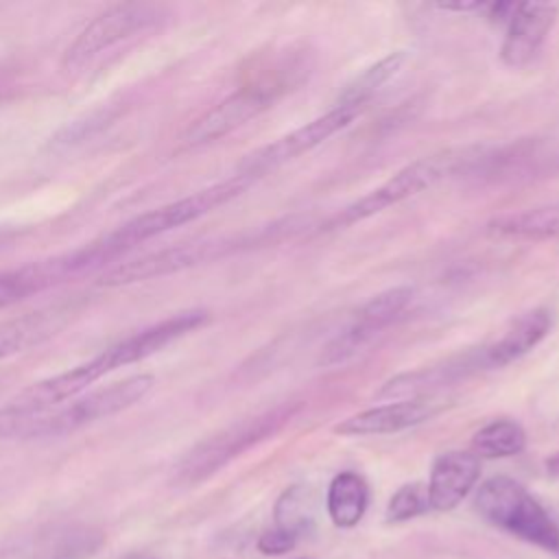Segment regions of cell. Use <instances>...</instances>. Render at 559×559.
Returning a JSON list of instances; mask_svg holds the SVG:
<instances>
[{"label": "cell", "mask_w": 559, "mask_h": 559, "mask_svg": "<svg viewBox=\"0 0 559 559\" xmlns=\"http://www.w3.org/2000/svg\"><path fill=\"white\" fill-rule=\"evenodd\" d=\"M11 240H13V234H11V231L0 229V251H2V249H7V247L11 245Z\"/></svg>", "instance_id": "cell-28"}, {"label": "cell", "mask_w": 559, "mask_h": 559, "mask_svg": "<svg viewBox=\"0 0 559 559\" xmlns=\"http://www.w3.org/2000/svg\"><path fill=\"white\" fill-rule=\"evenodd\" d=\"M493 231L520 238H559V205L507 214L489 225Z\"/></svg>", "instance_id": "cell-20"}, {"label": "cell", "mask_w": 559, "mask_h": 559, "mask_svg": "<svg viewBox=\"0 0 559 559\" xmlns=\"http://www.w3.org/2000/svg\"><path fill=\"white\" fill-rule=\"evenodd\" d=\"M301 408L299 402H284L277 404L264 413H258L253 417H245L240 421H234L231 426L218 430L216 435L203 439L197 443L177 465L175 478L179 483H199L214 472H218L223 465L247 452L249 448L258 445L260 441L273 437L280 432Z\"/></svg>", "instance_id": "cell-2"}, {"label": "cell", "mask_w": 559, "mask_h": 559, "mask_svg": "<svg viewBox=\"0 0 559 559\" xmlns=\"http://www.w3.org/2000/svg\"><path fill=\"white\" fill-rule=\"evenodd\" d=\"M559 15L555 2H518L507 22L500 57L509 68L528 66L542 50Z\"/></svg>", "instance_id": "cell-12"}, {"label": "cell", "mask_w": 559, "mask_h": 559, "mask_svg": "<svg viewBox=\"0 0 559 559\" xmlns=\"http://www.w3.org/2000/svg\"><path fill=\"white\" fill-rule=\"evenodd\" d=\"M295 544H297V537L286 531H280V528H271V531L262 533V537L258 539V548L264 555H284Z\"/></svg>", "instance_id": "cell-25"}, {"label": "cell", "mask_w": 559, "mask_h": 559, "mask_svg": "<svg viewBox=\"0 0 559 559\" xmlns=\"http://www.w3.org/2000/svg\"><path fill=\"white\" fill-rule=\"evenodd\" d=\"M441 11H459V13H472V11H485L487 2L480 0H463V2H439L435 4Z\"/></svg>", "instance_id": "cell-27"}, {"label": "cell", "mask_w": 559, "mask_h": 559, "mask_svg": "<svg viewBox=\"0 0 559 559\" xmlns=\"http://www.w3.org/2000/svg\"><path fill=\"white\" fill-rule=\"evenodd\" d=\"M81 251H70L39 262H28L17 269L0 273V310L26 299L28 295L41 293L76 273L87 271Z\"/></svg>", "instance_id": "cell-13"}, {"label": "cell", "mask_w": 559, "mask_h": 559, "mask_svg": "<svg viewBox=\"0 0 559 559\" xmlns=\"http://www.w3.org/2000/svg\"><path fill=\"white\" fill-rule=\"evenodd\" d=\"M312 518H314L312 498L306 487L295 485V487L286 489L280 496V500L275 502V524H277L275 528L286 531L295 537L310 531Z\"/></svg>", "instance_id": "cell-23"}, {"label": "cell", "mask_w": 559, "mask_h": 559, "mask_svg": "<svg viewBox=\"0 0 559 559\" xmlns=\"http://www.w3.org/2000/svg\"><path fill=\"white\" fill-rule=\"evenodd\" d=\"M275 92L269 90L266 85H247L221 100L216 107L205 111L201 118H197L183 133V146L194 148L210 144L214 140L225 138L227 133L236 131L238 127L247 124L249 120L258 118L262 111H266L273 100Z\"/></svg>", "instance_id": "cell-10"}, {"label": "cell", "mask_w": 559, "mask_h": 559, "mask_svg": "<svg viewBox=\"0 0 559 559\" xmlns=\"http://www.w3.org/2000/svg\"><path fill=\"white\" fill-rule=\"evenodd\" d=\"M526 445L524 428L513 419H493L472 437V454L502 459L520 454Z\"/></svg>", "instance_id": "cell-19"}, {"label": "cell", "mask_w": 559, "mask_h": 559, "mask_svg": "<svg viewBox=\"0 0 559 559\" xmlns=\"http://www.w3.org/2000/svg\"><path fill=\"white\" fill-rule=\"evenodd\" d=\"M31 415H22L11 411L9 406L0 408V441L2 439H13V437H22L26 421Z\"/></svg>", "instance_id": "cell-26"}, {"label": "cell", "mask_w": 559, "mask_h": 559, "mask_svg": "<svg viewBox=\"0 0 559 559\" xmlns=\"http://www.w3.org/2000/svg\"><path fill=\"white\" fill-rule=\"evenodd\" d=\"M227 242L218 240H203V242H186V245H175L155 253H146L138 260L116 264L109 271H105L98 280L103 286H122V284H133V282H144L153 277H162L168 273H177L181 269L207 262L218 258L221 253L227 251Z\"/></svg>", "instance_id": "cell-11"}, {"label": "cell", "mask_w": 559, "mask_h": 559, "mask_svg": "<svg viewBox=\"0 0 559 559\" xmlns=\"http://www.w3.org/2000/svg\"><path fill=\"white\" fill-rule=\"evenodd\" d=\"M103 544V533L87 526H70L52 535L37 559H87Z\"/></svg>", "instance_id": "cell-22"}, {"label": "cell", "mask_w": 559, "mask_h": 559, "mask_svg": "<svg viewBox=\"0 0 559 559\" xmlns=\"http://www.w3.org/2000/svg\"><path fill=\"white\" fill-rule=\"evenodd\" d=\"M358 107H349V105H334L330 111H325L323 116L306 122L304 127L282 135L280 140L262 146L260 151L247 155L242 159V164L238 166L240 175H247L251 179L280 168L282 164L299 157L301 153L319 146L321 142H325L330 135H334L336 131H341L343 127H347L356 116H358Z\"/></svg>", "instance_id": "cell-9"}, {"label": "cell", "mask_w": 559, "mask_h": 559, "mask_svg": "<svg viewBox=\"0 0 559 559\" xmlns=\"http://www.w3.org/2000/svg\"><path fill=\"white\" fill-rule=\"evenodd\" d=\"M411 299H413V288L408 286H395L373 295L358 310L354 321L323 347L319 362L325 367H334L354 358L406 310Z\"/></svg>", "instance_id": "cell-8"}, {"label": "cell", "mask_w": 559, "mask_h": 559, "mask_svg": "<svg viewBox=\"0 0 559 559\" xmlns=\"http://www.w3.org/2000/svg\"><path fill=\"white\" fill-rule=\"evenodd\" d=\"M406 55L404 52H391L389 57L380 59L376 66L367 68L360 76H356L338 96L336 105H349L362 109V105L384 85L389 83L402 68Z\"/></svg>", "instance_id": "cell-21"}, {"label": "cell", "mask_w": 559, "mask_h": 559, "mask_svg": "<svg viewBox=\"0 0 559 559\" xmlns=\"http://www.w3.org/2000/svg\"><path fill=\"white\" fill-rule=\"evenodd\" d=\"M166 17L164 7L151 2H120L96 15L68 46L61 66L74 72L103 55L105 50L153 31Z\"/></svg>", "instance_id": "cell-6"}, {"label": "cell", "mask_w": 559, "mask_h": 559, "mask_svg": "<svg viewBox=\"0 0 559 559\" xmlns=\"http://www.w3.org/2000/svg\"><path fill=\"white\" fill-rule=\"evenodd\" d=\"M367 500L369 489L362 476L356 472H341L328 487V515L341 528L356 526L365 515Z\"/></svg>", "instance_id": "cell-18"}, {"label": "cell", "mask_w": 559, "mask_h": 559, "mask_svg": "<svg viewBox=\"0 0 559 559\" xmlns=\"http://www.w3.org/2000/svg\"><path fill=\"white\" fill-rule=\"evenodd\" d=\"M63 314L68 312L59 308H48L0 321V360L20 354L33 345H39L41 341L52 336L61 328Z\"/></svg>", "instance_id": "cell-17"}, {"label": "cell", "mask_w": 559, "mask_h": 559, "mask_svg": "<svg viewBox=\"0 0 559 559\" xmlns=\"http://www.w3.org/2000/svg\"><path fill=\"white\" fill-rule=\"evenodd\" d=\"M439 413V404L430 397H411V400H397L382 406L367 408L362 413H356L334 426V432L345 437H371V435H391L406 428H413L417 424H424L426 419L435 417Z\"/></svg>", "instance_id": "cell-14"}, {"label": "cell", "mask_w": 559, "mask_h": 559, "mask_svg": "<svg viewBox=\"0 0 559 559\" xmlns=\"http://www.w3.org/2000/svg\"><path fill=\"white\" fill-rule=\"evenodd\" d=\"M251 181H253L251 177L238 173L221 183H214L194 194H188L183 199L159 205L151 212H144V214L127 221L124 225L116 227L100 240H94V245L105 255V260L111 262L114 258H118L120 253H124L127 249H131L140 242H146L159 234H166L175 227H181L186 223H192V221L210 214L212 210H216L223 203L242 194Z\"/></svg>", "instance_id": "cell-1"}, {"label": "cell", "mask_w": 559, "mask_h": 559, "mask_svg": "<svg viewBox=\"0 0 559 559\" xmlns=\"http://www.w3.org/2000/svg\"><path fill=\"white\" fill-rule=\"evenodd\" d=\"M474 159L476 157H472L469 151H459V153L448 151V153L415 159L413 164L397 170L382 186L373 188L371 192H367L358 201L343 207L332 218V225L347 227V225L360 223V221H365V218H369V216H373V214H378V212H382V210H386V207H391V205L430 188L432 183L443 179L448 173H454L463 164H472Z\"/></svg>", "instance_id": "cell-5"}, {"label": "cell", "mask_w": 559, "mask_h": 559, "mask_svg": "<svg viewBox=\"0 0 559 559\" xmlns=\"http://www.w3.org/2000/svg\"><path fill=\"white\" fill-rule=\"evenodd\" d=\"M142 559H148V557H142Z\"/></svg>", "instance_id": "cell-29"}, {"label": "cell", "mask_w": 559, "mask_h": 559, "mask_svg": "<svg viewBox=\"0 0 559 559\" xmlns=\"http://www.w3.org/2000/svg\"><path fill=\"white\" fill-rule=\"evenodd\" d=\"M478 513L544 550L559 552V526L544 507L513 478L493 476L485 480L474 500Z\"/></svg>", "instance_id": "cell-4"}, {"label": "cell", "mask_w": 559, "mask_h": 559, "mask_svg": "<svg viewBox=\"0 0 559 559\" xmlns=\"http://www.w3.org/2000/svg\"><path fill=\"white\" fill-rule=\"evenodd\" d=\"M550 328L552 312L548 308H533L524 312L504 330V334L498 341L478 349L480 367L496 369L522 358L550 332Z\"/></svg>", "instance_id": "cell-15"}, {"label": "cell", "mask_w": 559, "mask_h": 559, "mask_svg": "<svg viewBox=\"0 0 559 559\" xmlns=\"http://www.w3.org/2000/svg\"><path fill=\"white\" fill-rule=\"evenodd\" d=\"M153 386H155V376L138 373V376L118 380L114 384L85 391L59 408L31 415L22 439L61 437V435L74 432L87 424H94L98 419L111 417L116 413H122L135 406L151 393Z\"/></svg>", "instance_id": "cell-3"}, {"label": "cell", "mask_w": 559, "mask_h": 559, "mask_svg": "<svg viewBox=\"0 0 559 559\" xmlns=\"http://www.w3.org/2000/svg\"><path fill=\"white\" fill-rule=\"evenodd\" d=\"M480 474L478 456L472 452H445L441 454L430 472L428 502L430 509L450 511L454 509L476 485Z\"/></svg>", "instance_id": "cell-16"}, {"label": "cell", "mask_w": 559, "mask_h": 559, "mask_svg": "<svg viewBox=\"0 0 559 559\" xmlns=\"http://www.w3.org/2000/svg\"><path fill=\"white\" fill-rule=\"evenodd\" d=\"M205 321H207V312L199 310V308L170 314V317H166V319H162L153 325H146V328L120 338L118 343L109 345L107 349H103L94 358L81 362L79 371H81L85 384L90 386L96 380L105 378L107 373H111L120 367H129L133 362L146 360L148 356L157 354L159 349H164L173 341L186 336L188 332L197 330Z\"/></svg>", "instance_id": "cell-7"}, {"label": "cell", "mask_w": 559, "mask_h": 559, "mask_svg": "<svg viewBox=\"0 0 559 559\" xmlns=\"http://www.w3.org/2000/svg\"><path fill=\"white\" fill-rule=\"evenodd\" d=\"M428 509H430L428 487H424L421 483H413V485L400 487L393 493V498L389 500V507H386V518L391 522H402V520H411Z\"/></svg>", "instance_id": "cell-24"}]
</instances>
